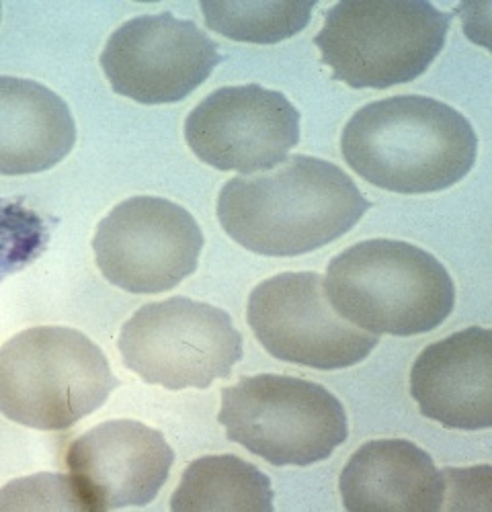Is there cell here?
I'll use <instances>...</instances> for the list:
<instances>
[{
	"mask_svg": "<svg viewBox=\"0 0 492 512\" xmlns=\"http://www.w3.org/2000/svg\"><path fill=\"white\" fill-rule=\"evenodd\" d=\"M369 207L343 168L296 154L261 175L230 179L218 197V220L255 254L300 256L345 236Z\"/></svg>",
	"mask_w": 492,
	"mask_h": 512,
	"instance_id": "6da1fadb",
	"label": "cell"
},
{
	"mask_svg": "<svg viewBox=\"0 0 492 512\" xmlns=\"http://www.w3.org/2000/svg\"><path fill=\"white\" fill-rule=\"evenodd\" d=\"M349 168L367 183L402 195L458 185L476 164L478 136L454 107L398 95L361 107L341 134Z\"/></svg>",
	"mask_w": 492,
	"mask_h": 512,
	"instance_id": "7a4b0ae2",
	"label": "cell"
},
{
	"mask_svg": "<svg viewBox=\"0 0 492 512\" xmlns=\"http://www.w3.org/2000/svg\"><path fill=\"white\" fill-rule=\"evenodd\" d=\"M324 291L333 310L369 334L417 336L456 306V285L427 250L402 240H363L337 254Z\"/></svg>",
	"mask_w": 492,
	"mask_h": 512,
	"instance_id": "3957f363",
	"label": "cell"
},
{
	"mask_svg": "<svg viewBox=\"0 0 492 512\" xmlns=\"http://www.w3.org/2000/svg\"><path fill=\"white\" fill-rule=\"evenodd\" d=\"M119 386L105 353L66 326H35L0 347V414L37 431H68Z\"/></svg>",
	"mask_w": 492,
	"mask_h": 512,
	"instance_id": "277c9868",
	"label": "cell"
},
{
	"mask_svg": "<svg viewBox=\"0 0 492 512\" xmlns=\"http://www.w3.org/2000/svg\"><path fill=\"white\" fill-rule=\"evenodd\" d=\"M451 17L425 0H343L314 37L322 64L351 89H390L427 72Z\"/></svg>",
	"mask_w": 492,
	"mask_h": 512,
	"instance_id": "5b68a950",
	"label": "cell"
},
{
	"mask_svg": "<svg viewBox=\"0 0 492 512\" xmlns=\"http://www.w3.org/2000/svg\"><path fill=\"white\" fill-rule=\"evenodd\" d=\"M226 437L271 465L306 467L331 457L349 437L343 404L320 383L263 373L222 390Z\"/></svg>",
	"mask_w": 492,
	"mask_h": 512,
	"instance_id": "8992f818",
	"label": "cell"
},
{
	"mask_svg": "<svg viewBox=\"0 0 492 512\" xmlns=\"http://www.w3.org/2000/svg\"><path fill=\"white\" fill-rule=\"evenodd\" d=\"M117 347L123 365L152 386L205 390L242 359V334L228 312L171 297L142 306L121 326Z\"/></svg>",
	"mask_w": 492,
	"mask_h": 512,
	"instance_id": "52a82bcc",
	"label": "cell"
},
{
	"mask_svg": "<svg viewBox=\"0 0 492 512\" xmlns=\"http://www.w3.org/2000/svg\"><path fill=\"white\" fill-rule=\"evenodd\" d=\"M246 320L271 357L318 371L353 367L380 343V336L333 310L324 277L310 271L279 273L259 283L249 295Z\"/></svg>",
	"mask_w": 492,
	"mask_h": 512,
	"instance_id": "ba28073f",
	"label": "cell"
},
{
	"mask_svg": "<svg viewBox=\"0 0 492 512\" xmlns=\"http://www.w3.org/2000/svg\"><path fill=\"white\" fill-rule=\"evenodd\" d=\"M203 234L191 213L162 197H132L115 205L97 226L95 261L115 287L152 295L175 289L193 275Z\"/></svg>",
	"mask_w": 492,
	"mask_h": 512,
	"instance_id": "9c48e42d",
	"label": "cell"
},
{
	"mask_svg": "<svg viewBox=\"0 0 492 512\" xmlns=\"http://www.w3.org/2000/svg\"><path fill=\"white\" fill-rule=\"evenodd\" d=\"M222 62L218 44L193 21L140 15L107 39L101 68L111 89L142 105L187 99Z\"/></svg>",
	"mask_w": 492,
	"mask_h": 512,
	"instance_id": "30bf717a",
	"label": "cell"
},
{
	"mask_svg": "<svg viewBox=\"0 0 492 512\" xmlns=\"http://www.w3.org/2000/svg\"><path fill=\"white\" fill-rule=\"evenodd\" d=\"M185 140L201 162L224 173H265L298 146L300 111L279 91L259 84L224 87L189 113Z\"/></svg>",
	"mask_w": 492,
	"mask_h": 512,
	"instance_id": "8fae6325",
	"label": "cell"
},
{
	"mask_svg": "<svg viewBox=\"0 0 492 512\" xmlns=\"http://www.w3.org/2000/svg\"><path fill=\"white\" fill-rule=\"evenodd\" d=\"M175 451L160 431L138 420H107L66 451L72 488L87 512L150 504L167 484Z\"/></svg>",
	"mask_w": 492,
	"mask_h": 512,
	"instance_id": "7c38bea8",
	"label": "cell"
},
{
	"mask_svg": "<svg viewBox=\"0 0 492 512\" xmlns=\"http://www.w3.org/2000/svg\"><path fill=\"white\" fill-rule=\"evenodd\" d=\"M410 396L445 429L486 431L492 424V336L472 326L429 345L410 369Z\"/></svg>",
	"mask_w": 492,
	"mask_h": 512,
	"instance_id": "4fadbf2b",
	"label": "cell"
},
{
	"mask_svg": "<svg viewBox=\"0 0 492 512\" xmlns=\"http://www.w3.org/2000/svg\"><path fill=\"white\" fill-rule=\"evenodd\" d=\"M339 490L351 512H437L443 506L445 482L419 445L378 439L351 455Z\"/></svg>",
	"mask_w": 492,
	"mask_h": 512,
	"instance_id": "5bb4252c",
	"label": "cell"
},
{
	"mask_svg": "<svg viewBox=\"0 0 492 512\" xmlns=\"http://www.w3.org/2000/svg\"><path fill=\"white\" fill-rule=\"evenodd\" d=\"M76 142L62 97L29 78L0 76V175H37L60 164Z\"/></svg>",
	"mask_w": 492,
	"mask_h": 512,
	"instance_id": "9a60e30c",
	"label": "cell"
},
{
	"mask_svg": "<svg viewBox=\"0 0 492 512\" xmlns=\"http://www.w3.org/2000/svg\"><path fill=\"white\" fill-rule=\"evenodd\" d=\"M175 512H273L271 480L236 455H205L187 465L171 498Z\"/></svg>",
	"mask_w": 492,
	"mask_h": 512,
	"instance_id": "2e32d148",
	"label": "cell"
},
{
	"mask_svg": "<svg viewBox=\"0 0 492 512\" xmlns=\"http://www.w3.org/2000/svg\"><path fill=\"white\" fill-rule=\"evenodd\" d=\"M294 0H259V3H201V13L212 31L242 44H279L304 31L314 9Z\"/></svg>",
	"mask_w": 492,
	"mask_h": 512,
	"instance_id": "e0dca14e",
	"label": "cell"
},
{
	"mask_svg": "<svg viewBox=\"0 0 492 512\" xmlns=\"http://www.w3.org/2000/svg\"><path fill=\"white\" fill-rule=\"evenodd\" d=\"M50 242L48 222L23 201L0 199V281L35 263Z\"/></svg>",
	"mask_w": 492,
	"mask_h": 512,
	"instance_id": "ac0fdd59",
	"label": "cell"
},
{
	"mask_svg": "<svg viewBox=\"0 0 492 512\" xmlns=\"http://www.w3.org/2000/svg\"><path fill=\"white\" fill-rule=\"evenodd\" d=\"M0 508H70L85 510L72 482L62 474H35L0 490Z\"/></svg>",
	"mask_w": 492,
	"mask_h": 512,
	"instance_id": "d6986e66",
	"label": "cell"
},
{
	"mask_svg": "<svg viewBox=\"0 0 492 512\" xmlns=\"http://www.w3.org/2000/svg\"><path fill=\"white\" fill-rule=\"evenodd\" d=\"M441 474L445 482L441 508H490V465L445 467Z\"/></svg>",
	"mask_w": 492,
	"mask_h": 512,
	"instance_id": "ffe728a7",
	"label": "cell"
}]
</instances>
